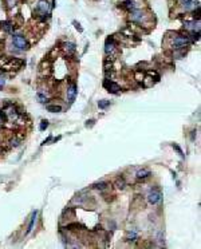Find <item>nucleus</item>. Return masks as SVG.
<instances>
[{"label":"nucleus","instance_id":"1","mask_svg":"<svg viewBox=\"0 0 201 249\" xmlns=\"http://www.w3.org/2000/svg\"><path fill=\"white\" fill-rule=\"evenodd\" d=\"M12 44L15 46V48H16L18 51H26V50H28V47H30L27 39L23 35H13L12 36Z\"/></svg>","mask_w":201,"mask_h":249},{"label":"nucleus","instance_id":"2","mask_svg":"<svg viewBox=\"0 0 201 249\" xmlns=\"http://www.w3.org/2000/svg\"><path fill=\"white\" fill-rule=\"evenodd\" d=\"M36 12L39 13L40 16L44 19L47 15H50V12H51V5L48 4L47 1L42 0V1H39V4H38V7H36Z\"/></svg>","mask_w":201,"mask_h":249},{"label":"nucleus","instance_id":"3","mask_svg":"<svg viewBox=\"0 0 201 249\" xmlns=\"http://www.w3.org/2000/svg\"><path fill=\"white\" fill-rule=\"evenodd\" d=\"M172 44H173V47L177 48V50L184 48V47H186V46L189 44V38L188 36H184V35H177L174 39H173Z\"/></svg>","mask_w":201,"mask_h":249},{"label":"nucleus","instance_id":"4","mask_svg":"<svg viewBox=\"0 0 201 249\" xmlns=\"http://www.w3.org/2000/svg\"><path fill=\"white\" fill-rule=\"evenodd\" d=\"M24 64V62L20 60V59H16V58H11L7 60V63L4 64V70H18Z\"/></svg>","mask_w":201,"mask_h":249},{"label":"nucleus","instance_id":"5","mask_svg":"<svg viewBox=\"0 0 201 249\" xmlns=\"http://www.w3.org/2000/svg\"><path fill=\"white\" fill-rule=\"evenodd\" d=\"M161 200H162V194L160 190H157V189H153V190L148 194V201L150 202L152 205H156L158 202H161Z\"/></svg>","mask_w":201,"mask_h":249},{"label":"nucleus","instance_id":"6","mask_svg":"<svg viewBox=\"0 0 201 249\" xmlns=\"http://www.w3.org/2000/svg\"><path fill=\"white\" fill-rule=\"evenodd\" d=\"M103 86L107 88V91L113 92V94H115V92H118L119 90H121V88H119V84H117L115 82L110 80V79H106L105 83H103Z\"/></svg>","mask_w":201,"mask_h":249},{"label":"nucleus","instance_id":"7","mask_svg":"<svg viewBox=\"0 0 201 249\" xmlns=\"http://www.w3.org/2000/svg\"><path fill=\"white\" fill-rule=\"evenodd\" d=\"M130 19L133 20V22L142 23V20L145 19V16H144V13H142L141 9H133V11H130Z\"/></svg>","mask_w":201,"mask_h":249},{"label":"nucleus","instance_id":"8","mask_svg":"<svg viewBox=\"0 0 201 249\" xmlns=\"http://www.w3.org/2000/svg\"><path fill=\"white\" fill-rule=\"evenodd\" d=\"M77 94H78L77 86H75V84H70V86L67 87V101L70 102V103H73V102L75 101V96H77Z\"/></svg>","mask_w":201,"mask_h":249},{"label":"nucleus","instance_id":"9","mask_svg":"<svg viewBox=\"0 0 201 249\" xmlns=\"http://www.w3.org/2000/svg\"><path fill=\"white\" fill-rule=\"evenodd\" d=\"M180 1H181V5L186 11H192V9H194L198 5L197 0H180Z\"/></svg>","mask_w":201,"mask_h":249},{"label":"nucleus","instance_id":"10","mask_svg":"<svg viewBox=\"0 0 201 249\" xmlns=\"http://www.w3.org/2000/svg\"><path fill=\"white\" fill-rule=\"evenodd\" d=\"M114 51H115V43H114L113 38H109V39L106 40V44H105V52L107 54V55H110V54H113Z\"/></svg>","mask_w":201,"mask_h":249},{"label":"nucleus","instance_id":"11","mask_svg":"<svg viewBox=\"0 0 201 249\" xmlns=\"http://www.w3.org/2000/svg\"><path fill=\"white\" fill-rule=\"evenodd\" d=\"M36 214H38V212L35 210V212L32 213V216H31V218H30V224H28V226H27L26 234L31 233V232H32V229H34V225H35V221H36Z\"/></svg>","mask_w":201,"mask_h":249},{"label":"nucleus","instance_id":"12","mask_svg":"<svg viewBox=\"0 0 201 249\" xmlns=\"http://www.w3.org/2000/svg\"><path fill=\"white\" fill-rule=\"evenodd\" d=\"M137 178L138 179H145L148 178L149 175H150V170L149 169H140V170L137 171Z\"/></svg>","mask_w":201,"mask_h":249},{"label":"nucleus","instance_id":"13","mask_svg":"<svg viewBox=\"0 0 201 249\" xmlns=\"http://www.w3.org/2000/svg\"><path fill=\"white\" fill-rule=\"evenodd\" d=\"M75 50H77V48H75V44L73 43V42H67V43H65V51L69 54V55L74 54Z\"/></svg>","mask_w":201,"mask_h":249},{"label":"nucleus","instance_id":"14","mask_svg":"<svg viewBox=\"0 0 201 249\" xmlns=\"http://www.w3.org/2000/svg\"><path fill=\"white\" fill-rule=\"evenodd\" d=\"M1 28H3L7 34H12L13 32V26L11 22H3L1 23Z\"/></svg>","mask_w":201,"mask_h":249},{"label":"nucleus","instance_id":"15","mask_svg":"<svg viewBox=\"0 0 201 249\" xmlns=\"http://www.w3.org/2000/svg\"><path fill=\"white\" fill-rule=\"evenodd\" d=\"M137 237H138V233H137L136 229H130L127 232V240L129 241H136Z\"/></svg>","mask_w":201,"mask_h":249},{"label":"nucleus","instance_id":"16","mask_svg":"<svg viewBox=\"0 0 201 249\" xmlns=\"http://www.w3.org/2000/svg\"><path fill=\"white\" fill-rule=\"evenodd\" d=\"M46 109H47L48 111H51V113H59V111H62V107L61 106H57V105H48Z\"/></svg>","mask_w":201,"mask_h":249},{"label":"nucleus","instance_id":"17","mask_svg":"<svg viewBox=\"0 0 201 249\" xmlns=\"http://www.w3.org/2000/svg\"><path fill=\"white\" fill-rule=\"evenodd\" d=\"M36 96H38V99H39L40 103H44V102L47 101V94H46V92H43V91H38Z\"/></svg>","mask_w":201,"mask_h":249},{"label":"nucleus","instance_id":"18","mask_svg":"<svg viewBox=\"0 0 201 249\" xmlns=\"http://www.w3.org/2000/svg\"><path fill=\"white\" fill-rule=\"evenodd\" d=\"M19 143H20V138H18V137H12L9 139V146H12V147H18Z\"/></svg>","mask_w":201,"mask_h":249},{"label":"nucleus","instance_id":"19","mask_svg":"<svg viewBox=\"0 0 201 249\" xmlns=\"http://www.w3.org/2000/svg\"><path fill=\"white\" fill-rule=\"evenodd\" d=\"M94 188L98 189V190H105V189L109 188V184L107 182H98V184L94 185Z\"/></svg>","mask_w":201,"mask_h":249},{"label":"nucleus","instance_id":"20","mask_svg":"<svg viewBox=\"0 0 201 249\" xmlns=\"http://www.w3.org/2000/svg\"><path fill=\"white\" fill-rule=\"evenodd\" d=\"M110 106V101H106V99H102V101L98 102V107L102 110H105L106 107H109Z\"/></svg>","mask_w":201,"mask_h":249},{"label":"nucleus","instance_id":"21","mask_svg":"<svg viewBox=\"0 0 201 249\" xmlns=\"http://www.w3.org/2000/svg\"><path fill=\"white\" fill-rule=\"evenodd\" d=\"M47 127H48V121H46V119H44V121H42V122H40V125H39V130L40 131H44Z\"/></svg>","mask_w":201,"mask_h":249},{"label":"nucleus","instance_id":"22","mask_svg":"<svg viewBox=\"0 0 201 249\" xmlns=\"http://www.w3.org/2000/svg\"><path fill=\"white\" fill-rule=\"evenodd\" d=\"M115 185H117V188L121 189V190H122V189H125V181H123V179H118Z\"/></svg>","mask_w":201,"mask_h":249},{"label":"nucleus","instance_id":"23","mask_svg":"<svg viewBox=\"0 0 201 249\" xmlns=\"http://www.w3.org/2000/svg\"><path fill=\"white\" fill-rule=\"evenodd\" d=\"M5 84V75L4 74H0V88L3 87Z\"/></svg>","mask_w":201,"mask_h":249},{"label":"nucleus","instance_id":"24","mask_svg":"<svg viewBox=\"0 0 201 249\" xmlns=\"http://www.w3.org/2000/svg\"><path fill=\"white\" fill-rule=\"evenodd\" d=\"M173 147H174L176 150L178 151V154H180V155H184V154H182V150H181V149H180L178 146H177V145H173Z\"/></svg>","mask_w":201,"mask_h":249}]
</instances>
